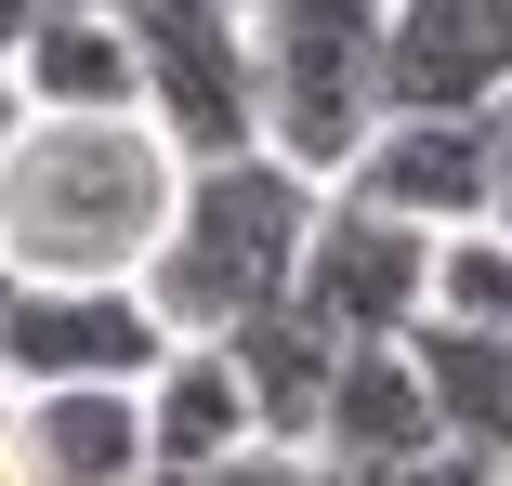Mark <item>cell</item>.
Here are the masks:
<instances>
[{
	"label": "cell",
	"mask_w": 512,
	"mask_h": 486,
	"mask_svg": "<svg viewBox=\"0 0 512 486\" xmlns=\"http://www.w3.org/2000/svg\"><path fill=\"white\" fill-rule=\"evenodd\" d=\"M224 355H237V381H250V408H263V434L276 447H316V421H329V368H342V342L302 316V303H276V316H250V329H224Z\"/></svg>",
	"instance_id": "obj_12"
},
{
	"label": "cell",
	"mask_w": 512,
	"mask_h": 486,
	"mask_svg": "<svg viewBox=\"0 0 512 486\" xmlns=\"http://www.w3.org/2000/svg\"><path fill=\"white\" fill-rule=\"evenodd\" d=\"M0 486H27V460H14V421H0Z\"/></svg>",
	"instance_id": "obj_21"
},
{
	"label": "cell",
	"mask_w": 512,
	"mask_h": 486,
	"mask_svg": "<svg viewBox=\"0 0 512 486\" xmlns=\"http://www.w3.org/2000/svg\"><path fill=\"white\" fill-rule=\"evenodd\" d=\"M197 486H342V473H329L316 447H276V434H263V447H237L224 473H197Z\"/></svg>",
	"instance_id": "obj_16"
},
{
	"label": "cell",
	"mask_w": 512,
	"mask_h": 486,
	"mask_svg": "<svg viewBox=\"0 0 512 486\" xmlns=\"http://www.w3.org/2000/svg\"><path fill=\"white\" fill-rule=\"evenodd\" d=\"M237 447H263V408H250L237 355H224V342H171L158 381H145V460H158V486L224 473Z\"/></svg>",
	"instance_id": "obj_11"
},
{
	"label": "cell",
	"mask_w": 512,
	"mask_h": 486,
	"mask_svg": "<svg viewBox=\"0 0 512 486\" xmlns=\"http://www.w3.org/2000/svg\"><path fill=\"white\" fill-rule=\"evenodd\" d=\"M14 92L27 106H145V66H132V27L119 14H40V40L14 53Z\"/></svg>",
	"instance_id": "obj_13"
},
{
	"label": "cell",
	"mask_w": 512,
	"mask_h": 486,
	"mask_svg": "<svg viewBox=\"0 0 512 486\" xmlns=\"http://www.w3.org/2000/svg\"><path fill=\"white\" fill-rule=\"evenodd\" d=\"M289 303L316 316L329 342H407V329L434 316V224L368 211L355 184H329L316 250H302V289H289Z\"/></svg>",
	"instance_id": "obj_6"
},
{
	"label": "cell",
	"mask_w": 512,
	"mask_h": 486,
	"mask_svg": "<svg viewBox=\"0 0 512 486\" xmlns=\"http://www.w3.org/2000/svg\"><path fill=\"white\" fill-rule=\"evenodd\" d=\"M368 211H407V224H434V237H460V224H486V184H499V119H381L368 132V158L342 171Z\"/></svg>",
	"instance_id": "obj_8"
},
{
	"label": "cell",
	"mask_w": 512,
	"mask_h": 486,
	"mask_svg": "<svg viewBox=\"0 0 512 486\" xmlns=\"http://www.w3.org/2000/svg\"><path fill=\"white\" fill-rule=\"evenodd\" d=\"M171 316L145 276H0V395H53V381H158Z\"/></svg>",
	"instance_id": "obj_5"
},
{
	"label": "cell",
	"mask_w": 512,
	"mask_h": 486,
	"mask_svg": "<svg viewBox=\"0 0 512 486\" xmlns=\"http://www.w3.org/2000/svg\"><path fill=\"white\" fill-rule=\"evenodd\" d=\"M381 14L394 0H250L263 145L316 184H342L381 132Z\"/></svg>",
	"instance_id": "obj_3"
},
{
	"label": "cell",
	"mask_w": 512,
	"mask_h": 486,
	"mask_svg": "<svg viewBox=\"0 0 512 486\" xmlns=\"http://www.w3.org/2000/svg\"><path fill=\"white\" fill-rule=\"evenodd\" d=\"M27 486H158L145 460V381H53V395H0Z\"/></svg>",
	"instance_id": "obj_9"
},
{
	"label": "cell",
	"mask_w": 512,
	"mask_h": 486,
	"mask_svg": "<svg viewBox=\"0 0 512 486\" xmlns=\"http://www.w3.org/2000/svg\"><path fill=\"white\" fill-rule=\"evenodd\" d=\"M316 211H329V184L289 171L276 145H250V158H197L184 198H171V237L145 250V303L171 316V342H224V329L276 316L289 289H302Z\"/></svg>",
	"instance_id": "obj_2"
},
{
	"label": "cell",
	"mask_w": 512,
	"mask_h": 486,
	"mask_svg": "<svg viewBox=\"0 0 512 486\" xmlns=\"http://www.w3.org/2000/svg\"><path fill=\"white\" fill-rule=\"evenodd\" d=\"M14 119H27V92H14V79H0V145H14Z\"/></svg>",
	"instance_id": "obj_20"
},
{
	"label": "cell",
	"mask_w": 512,
	"mask_h": 486,
	"mask_svg": "<svg viewBox=\"0 0 512 486\" xmlns=\"http://www.w3.org/2000/svg\"><path fill=\"white\" fill-rule=\"evenodd\" d=\"M394 486H512V460H486V447H460V434H434V447L407 460Z\"/></svg>",
	"instance_id": "obj_17"
},
{
	"label": "cell",
	"mask_w": 512,
	"mask_h": 486,
	"mask_svg": "<svg viewBox=\"0 0 512 486\" xmlns=\"http://www.w3.org/2000/svg\"><path fill=\"white\" fill-rule=\"evenodd\" d=\"M434 316H447V329H499V342H512V237H499V224L434 237Z\"/></svg>",
	"instance_id": "obj_15"
},
{
	"label": "cell",
	"mask_w": 512,
	"mask_h": 486,
	"mask_svg": "<svg viewBox=\"0 0 512 486\" xmlns=\"http://www.w3.org/2000/svg\"><path fill=\"white\" fill-rule=\"evenodd\" d=\"M53 14H119V0H53Z\"/></svg>",
	"instance_id": "obj_22"
},
{
	"label": "cell",
	"mask_w": 512,
	"mask_h": 486,
	"mask_svg": "<svg viewBox=\"0 0 512 486\" xmlns=\"http://www.w3.org/2000/svg\"><path fill=\"white\" fill-rule=\"evenodd\" d=\"M486 224L512 237V106H499V184H486Z\"/></svg>",
	"instance_id": "obj_19"
},
{
	"label": "cell",
	"mask_w": 512,
	"mask_h": 486,
	"mask_svg": "<svg viewBox=\"0 0 512 486\" xmlns=\"http://www.w3.org/2000/svg\"><path fill=\"white\" fill-rule=\"evenodd\" d=\"M132 66H145V119L171 158H250L263 145V79H250V0H119Z\"/></svg>",
	"instance_id": "obj_4"
},
{
	"label": "cell",
	"mask_w": 512,
	"mask_h": 486,
	"mask_svg": "<svg viewBox=\"0 0 512 486\" xmlns=\"http://www.w3.org/2000/svg\"><path fill=\"white\" fill-rule=\"evenodd\" d=\"M434 434H447V421H434L421 355H407V342H342V368H329V421H316V460H329L342 486H394Z\"/></svg>",
	"instance_id": "obj_10"
},
{
	"label": "cell",
	"mask_w": 512,
	"mask_h": 486,
	"mask_svg": "<svg viewBox=\"0 0 512 486\" xmlns=\"http://www.w3.org/2000/svg\"><path fill=\"white\" fill-rule=\"evenodd\" d=\"M184 158L145 106H27L0 145V276H145Z\"/></svg>",
	"instance_id": "obj_1"
},
{
	"label": "cell",
	"mask_w": 512,
	"mask_h": 486,
	"mask_svg": "<svg viewBox=\"0 0 512 486\" xmlns=\"http://www.w3.org/2000/svg\"><path fill=\"white\" fill-rule=\"evenodd\" d=\"M40 14H53V0H0V79H14V53L40 40Z\"/></svg>",
	"instance_id": "obj_18"
},
{
	"label": "cell",
	"mask_w": 512,
	"mask_h": 486,
	"mask_svg": "<svg viewBox=\"0 0 512 486\" xmlns=\"http://www.w3.org/2000/svg\"><path fill=\"white\" fill-rule=\"evenodd\" d=\"M407 355H421V381H434V421H447L460 447L512 460V342H499V329H447V316H421V329H407Z\"/></svg>",
	"instance_id": "obj_14"
},
{
	"label": "cell",
	"mask_w": 512,
	"mask_h": 486,
	"mask_svg": "<svg viewBox=\"0 0 512 486\" xmlns=\"http://www.w3.org/2000/svg\"><path fill=\"white\" fill-rule=\"evenodd\" d=\"M512 106V0H394L381 119H499Z\"/></svg>",
	"instance_id": "obj_7"
}]
</instances>
